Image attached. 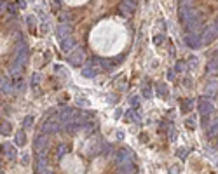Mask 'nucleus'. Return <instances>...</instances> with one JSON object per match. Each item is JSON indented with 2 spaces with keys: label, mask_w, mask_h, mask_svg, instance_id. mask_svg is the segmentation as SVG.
Returning <instances> with one entry per match:
<instances>
[{
  "label": "nucleus",
  "mask_w": 218,
  "mask_h": 174,
  "mask_svg": "<svg viewBox=\"0 0 218 174\" xmlns=\"http://www.w3.org/2000/svg\"><path fill=\"white\" fill-rule=\"evenodd\" d=\"M213 103L208 99V98H201L199 99V112L202 113V115H211L213 113Z\"/></svg>",
  "instance_id": "f257e3e1"
},
{
  "label": "nucleus",
  "mask_w": 218,
  "mask_h": 174,
  "mask_svg": "<svg viewBox=\"0 0 218 174\" xmlns=\"http://www.w3.org/2000/svg\"><path fill=\"white\" fill-rule=\"evenodd\" d=\"M185 44H187L188 47H199L201 45V39L197 37L196 33H188L185 37Z\"/></svg>",
  "instance_id": "f03ea898"
},
{
  "label": "nucleus",
  "mask_w": 218,
  "mask_h": 174,
  "mask_svg": "<svg viewBox=\"0 0 218 174\" xmlns=\"http://www.w3.org/2000/svg\"><path fill=\"white\" fill-rule=\"evenodd\" d=\"M73 47H75V40H73V39L67 37V39L61 40V51H63V52H70Z\"/></svg>",
  "instance_id": "7ed1b4c3"
},
{
  "label": "nucleus",
  "mask_w": 218,
  "mask_h": 174,
  "mask_svg": "<svg viewBox=\"0 0 218 174\" xmlns=\"http://www.w3.org/2000/svg\"><path fill=\"white\" fill-rule=\"evenodd\" d=\"M70 26L68 25H61L58 28V31H56V37H58L59 40H63V39H67V37H70Z\"/></svg>",
  "instance_id": "20e7f679"
},
{
  "label": "nucleus",
  "mask_w": 218,
  "mask_h": 174,
  "mask_svg": "<svg viewBox=\"0 0 218 174\" xmlns=\"http://www.w3.org/2000/svg\"><path fill=\"white\" fill-rule=\"evenodd\" d=\"M216 91H218V78H211V80L206 84V92L211 96V94H215Z\"/></svg>",
  "instance_id": "39448f33"
},
{
  "label": "nucleus",
  "mask_w": 218,
  "mask_h": 174,
  "mask_svg": "<svg viewBox=\"0 0 218 174\" xmlns=\"http://www.w3.org/2000/svg\"><path fill=\"white\" fill-rule=\"evenodd\" d=\"M218 35H216V31L213 30V26H211V28H208V30H206V33H204V37H202V42L204 44H209V42H213L215 39H216Z\"/></svg>",
  "instance_id": "423d86ee"
},
{
  "label": "nucleus",
  "mask_w": 218,
  "mask_h": 174,
  "mask_svg": "<svg viewBox=\"0 0 218 174\" xmlns=\"http://www.w3.org/2000/svg\"><path fill=\"white\" fill-rule=\"evenodd\" d=\"M82 57H84V52L82 51H75V52H72L70 54V63L72 65H80V61H82Z\"/></svg>",
  "instance_id": "0eeeda50"
},
{
  "label": "nucleus",
  "mask_w": 218,
  "mask_h": 174,
  "mask_svg": "<svg viewBox=\"0 0 218 174\" xmlns=\"http://www.w3.org/2000/svg\"><path fill=\"white\" fill-rule=\"evenodd\" d=\"M136 9V0H124L122 2V11H126V14L133 12Z\"/></svg>",
  "instance_id": "6e6552de"
},
{
  "label": "nucleus",
  "mask_w": 218,
  "mask_h": 174,
  "mask_svg": "<svg viewBox=\"0 0 218 174\" xmlns=\"http://www.w3.org/2000/svg\"><path fill=\"white\" fill-rule=\"evenodd\" d=\"M58 127H59V122L56 120V118H51V120L44 126V129L47 130V132H54V130H58Z\"/></svg>",
  "instance_id": "1a4fd4ad"
},
{
  "label": "nucleus",
  "mask_w": 218,
  "mask_h": 174,
  "mask_svg": "<svg viewBox=\"0 0 218 174\" xmlns=\"http://www.w3.org/2000/svg\"><path fill=\"white\" fill-rule=\"evenodd\" d=\"M218 134V120H215L211 126H209V129H208V136L209 138H215V136Z\"/></svg>",
  "instance_id": "9d476101"
},
{
  "label": "nucleus",
  "mask_w": 218,
  "mask_h": 174,
  "mask_svg": "<svg viewBox=\"0 0 218 174\" xmlns=\"http://www.w3.org/2000/svg\"><path fill=\"white\" fill-rule=\"evenodd\" d=\"M194 106V103H192V99H183L182 101V110L183 112H188V110Z\"/></svg>",
  "instance_id": "9b49d317"
},
{
  "label": "nucleus",
  "mask_w": 218,
  "mask_h": 174,
  "mask_svg": "<svg viewBox=\"0 0 218 174\" xmlns=\"http://www.w3.org/2000/svg\"><path fill=\"white\" fill-rule=\"evenodd\" d=\"M208 71H218V57H215L208 65Z\"/></svg>",
  "instance_id": "f8f14e48"
},
{
  "label": "nucleus",
  "mask_w": 218,
  "mask_h": 174,
  "mask_svg": "<svg viewBox=\"0 0 218 174\" xmlns=\"http://www.w3.org/2000/svg\"><path fill=\"white\" fill-rule=\"evenodd\" d=\"M16 139H18V144H19V146H23V144L26 143V139H25V132H23V130H19L18 134H16Z\"/></svg>",
  "instance_id": "ddd939ff"
},
{
  "label": "nucleus",
  "mask_w": 218,
  "mask_h": 174,
  "mask_svg": "<svg viewBox=\"0 0 218 174\" xmlns=\"http://www.w3.org/2000/svg\"><path fill=\"white\" fill-rule=\"evenodd\" d=\"M45 146H47V139H45V138H39V139H37V150L45 148Z\"/></svg>",
  "instance_id": "4468645a"
},
{
  "label": "nucleus",
  "mask_w": 218,
  "mask_h": 174,
  "mask_svg": "<svg viewBox=\"0 0 218 174\" xmlns=\"http://www.w3.org/2000/svg\"><path fill=\"white\" fill-rule=\"evenodd\" d=\"M31 124H33V117H28L26 120H25V127H30Z\"/></svg>",
  "instance_id": "2eb2a0df"
},
{
  "label": "nucleus",
  "mask_w": 218,
  "mask_h": 174,
  "mask_svg": "<svg viewBox=\"0 0 218 174\" xmlns=\"http://www.w3.org/2000/svg\"><path fill=\"white\" fill-rule=\"evenodd\" d=\"M162 40H164V39H162L160 35H155V37H154V42H155V44H160Z\"/></svg>",
  "instance_id": "dca6fc26"
},
{
  "label": "nucleus",
  "mask_w": 218,
  "mask_h": 174,
  "mask_svg": "<svg viewBox=\"0 0 218 174\" xmlns=\"http://www.w3.org/2000/svg\"><path fill=\"white\" fill-rule=\"evenodd\" d=\"M178 155L183 158V155H187V150H185V148H183V150H180V152H178Z\"/></svg>",
  "instance_id": "f3484780"
},
{
  "label": "nucleus",
  "mask_w": 218,
  "mask_h": 174,
  "mask_svg": "<svg viewBox=\"0 0 218 174\" xmlns=\"http://www.w3.org/2000/svg\"><path fill=\"white\" fill-rule=\"evenodd\" d=\"M185 124H187V127H194V120H192V118H190V120H187Z\"/></svg>",
  "instance_id": "a211bd4d"
},
{
  "label": "nucleus",
  "mask_w": 218,
  "mask_h": 174,
  "mask_svg": "<svg viewBox=\"0 0 218 174\" xmlns=\"http://www.w3.org/2000/svg\"><path fill=\"white\" fill-rule=\"evenodd\" d=\"M39 84V75H33V85H37Z\"/></svg>",
  "instance_id": "6ab92c4d"
},
{
  "label": "nucleus",
  "mask_w": 218,
  "mask_h": 174,
  "mask_svg": "<svg viewBox=\"0 0 218 174\" xmlns=\"http://www.w3.org/2000/svg\"><path fill=\"white\" fill-rule=\"evenodd\" d=\"M183 2V5H188V7H190V0H182Z\"/></svg>",
  "instance_id": "aec40b11"
},
{
  "label": "nucleus",
  "mask_w": 218,
  "mask_h": 174,
  "mask_svg": "<svg viewBox=\"0 0 218 174\" xmlns=\"http://www.w3.org/2000/svg\"><path fill=\"white\" fill-rule=\"evenodd\" d=\"M176 70H178V71H180V70H183V65H182V63H178V65H176Z\"/></svg>",
  "instance_id": "412c9836"
},
{
  "label": "nucleus",
  "mask_w": 218,
  "mask_h": 174,
  "mask_svg": "<svg viewBox=\"0 0 218 174\" xmlns=\"http://www.w3.org/2000/svg\"><path fill=\"white\" fill-rule=\"evenodd\" d=\"M216 54H218V52H216Z\"/></svg>",
  "instance_id": "4be33fe9"
}]
</instances>
